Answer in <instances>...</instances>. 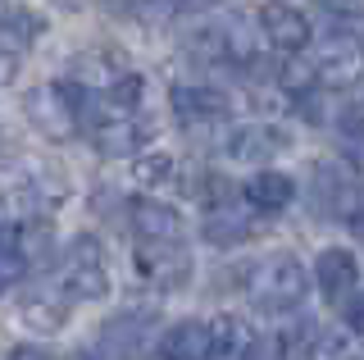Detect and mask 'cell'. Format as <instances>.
Segmentation results:
<instances>
[{
  "label": "cell",
  "mask_w": 364,
  "mask_h": 360,
  "mask_svg": "<svg viewBox=\"0 0 364 360\" xmlns=\"http://www.w3.org/2000/svg\"><path fill=\"white\" fill-rule=\"evenodd\" d=\"M136 178L141 183H168L173 178V155H164V151H155V155H136Z\"/></svg>",
  "instance_id": "obj_19"
},
{
  "label": "cell",
  "mask_w": 364,
  "mask_h": 360,
  "mask_svg": "<svg viewBox=\"0 0 364 360\" xmlns=\"http://www.w3.org/2000/svg\"><path fill=\"white\" fill-rule=\"evenodd\" d=\"M28 255L18 251V242H14V233H5V238H0V297H5V292H14L23 278H28Z\"/></svg>",
  "instance_id": "obj_16"
},
{
  "label": "cell",
  "mask_w": 364,
  "mask_h": 360,
  "mask_svg": "<svg viewBox=\"0 0 364 360\" xmlns=\"http://www.w3.org/2000/svg\"><path fill=\"white\" fill-rule=\"evenodd\" d=\"M5 360H50V356H46L37 342H18V346H14V351H9Z\"/></svg>",
  "instance_id": "obj_22"
},
{
  "label": "cell",
  "mask_w": 364,
  "mask_h": 360,
  "mask_svg": "<svg viewBox=\"0 0 364 360\" xmlns=\"http://www.w3.org/2000/svg\"><path fill=\"white\" fill-rule=\"evenodd\" d=\"M60 292L64 301H100L109 292V269H105V251L96 238H73L60 260Z\"/></svg>",
  "instance_id": "obj_3"
},
{
  "label": "cell",
  "mask_w": 364,
  "mask_h": 360,
  "mask_svg": "<svg viewBox=\"0 0 364 360\" xmlns=\"http://www.w3.org/2000/svg\"><path fill=\"white\" fill-rule=\"evenodd\" d=\"M64 310H68V301H50V297H28L23 301V319L37 324L41 333L64 329Z\"/></svg>",
  "instance_id": "obj_17"
},
{
  "label": "cell",
  "mask_w": 364,
  "mask_h": 360,
  "mask_svg": "<svg viewBox=\"0 0 364 360\" xmlns=\"http://www.w3.org/2000/svg\"><path fill=\"white\" fill-rule=\"evenodd\" d=\"M246 292H250V301L269 314L301 310V301L310 297V269L296 260V255H269V260H259L250 269Z\"/></svg>",
  "instance_id": "obj_2"
},
{
  "label": "cell",
  "mask_w": 364,
  "mask_h": 360,
  "mask_svg": "<svg viewBox=\"0 0 364 360\" xmlns=\"http://www.w3.org/2000/svg\"><path fill=\"white\" fill-rule=\"evenodd\" d=\"M314 196L323 215L341 219L346 228H360V187L355 174H341L337 164H318L314 169Z\"/></svg>",
  "instance_id": "obj_8"
},
{
  "label": "cell",
  "mask_w": 364,
  "mask_h": 360,
  "mask_svg": "<svg viewBox=\"0 0 364 360\" xmlns=\"http://www.w3.org/2000/svg\"><path fill=\"white\" fill-rule=\"evenodd\" d=\"M314 5H318V9H328L333 18H346V23H355L364 0H314Z\"/></svg>",
  "instance_id": "obj_20"
},
{
  "label": "cell",
  "mask_w": 364,
  "mask_h": 360,
  "mask_svg": "<svg viewBox=\"0 0 364 360\" xmlns=\"http://www.w3.org/2000/svg\"><path fill=\"white\" fill-rule=\"evenodd\" d=\"M205 60L214 64H232V69H250L259 60V28L246 23V18H219V23H205L191 41Z\"/></svg>",
  "instance_id": "obj_4"
},
{
  "label": "cell",
  "mask_w": 364,
  "mask_h": 360,
  "mask_svg": "<svg viewBox=\"0 0 364 360\" xmlns=\"http://www.w3.org/2000/svg\"><path fill=\"white\" fill-rule=\"evenodd\" d=\"M255 28H259V37L282 55H305L310 41H314V23L296 5H287V0H264L259 14H255Z\"/></svg>",
  "instance_id": "obj_5"
},
{
  "label": "cell",
  "mask_w": 364,
  "mask_h": 360,
  "mask_svg": "<svg viewBox=\"0 0 364 360\" xmlns=\"http://www.w3.org/2000/svg\"><path fill=\"white\" fill-rule=\"evenodd\" d=\"M128 215H132L136 242H182V215L173 206H164V201L141 196V201H132Z\"/></svg>",
  "instance_id": "obj_11"
},
{
  "label": "cell",
  "mask_w": 364,
  "mask_h": 360,
  "mask_svg": "<svg viewBox=\"0 0 364 360\" xmlns=\"http://www.w3.org/2000/svg\"><path fill=\"white\" fill-rule=\"evenodd\" d=\"M314 278H318V292L328 297V306H333V310L346 297H360V260L346 251V246H328V251H318Z\"/></svg>",
  "instance_id": "obj_9"
},
{
  "label": "cell",
  "mask_w": 364,
  "mask_h": 360,
  "mask_svg": "<svg viewBox=\"0 0 364 360\" xmlns=\"http://www.w3.org/2000/svg\"><path fill=\"white\" fill-rule=\"evenodd\" d=\"M242 201H246L250 215H282V210L296 201V183L287 174H278V169L259 164L255 174L242 183Z\"/></svg>",
  "instance_id": "obj_10"
},
{
  "label": "cell",
  "mask_w": 364,
  "mask_h": 360,
  "mask_svg": "<svg viewBox=\"0 0 364 360\" xmlns=\"http://www.w3.org/2000/svg\"><path fill=\"white\" fill-rule=\"evenodd\" d=\"M82 105H87V92L73 83V78H60V83H46V87H32L23 96V115L28 123L50 142H68L77 128H82Z\"/></svg>",
  "instance_id": "obj_1"
},
{
  "label": "cell",
  "mask_w": 364,
  "mask_h": 360,
  "mask_svg": "<svg viewBox=\"0 0 364 360\" xmlns=\"http://www.w3.org/2000/svg\"><path fill=\"white\" fill-rule=\"evenodd\" d=\"M282 151V132L269 123H242L228 132V160L237 164H264Z\"/></svg>",
  "instance_id": "obj_13"
},
{
  "label": "cell",
  "mask_w": 364,
  "mask_h": 360,
  "mask_svg": "<svg viewBox=\"0 0 364 360\" xmlns=\"http://www.w3.org/2000/svg\"><path fill=\"white\" fill-rule=\"evenodd\" d=\"M159 360H214L210 324L205 319H178L159 337Z\"/></svg>",
  "instance_id": "obj_12"
},
{
  "label": "cell",
  "mask_w": 364,
  "mask_h": 360,
  "mask_svg": "<svg viewBox=\"0 0 364 360\" xmlns=\"http://www.w3.org/2000/svg\"><path fill=\"white\" fill-rule=\"evenodd\" d=\"M168 105L182 128H219V123L232 115V100H228L219 87H205V83H173L168 92Z\"/></svg>",
  "instance_id": "obj_6"
},
{
  "label": "cell",
  "mask_w": 364,
  "mask_h": 360,
  "mask_svg": "<svg viewBox=\"0 0 364 360\" xmlns=\"http://www.w3.org/2000/svg\"><path fill=\"white\" fill-rule=\"evenodd\" d=\"M14 78H18V55L14 51H0V87L14 83Z\"/></svg>",
  "instance_id": "obj_21"
},
{
  "label": "cell",
  "mask_w": 364,
  "mask_h": 360,
  "mask_svg": "<svg viewBox=\"0 0 364 360\" xmlns=\"http://www.w3.org/2000/svg\"><path fill=\"white\" fill-rule=\"evenodd\" d=\"M210 342H214V360H232V356L246 351L250 329L237 319V314H219V319L210 324Z\"/></svg>",
  "instance_id": "obj_15"
},
{
  "label": "cell",
  "mask_w": 364,
  "mask_h": 360,
  "mask_svg": "<svg viewBox=\"0 0 364 360\" xmlns=\"http://www.w3.org/2000/svg\"><path fill=\"white\" fill-rule=\"evenodd\" d=\"M136 274L146 283L173 292L191 278V255L182 251V242H136Z\"/></svg>",
  "instance_id": "obj_7"
},
{
  "label": "cell",
  "mask_w": 364,
  "mask_h": 360,
  "mask_svg": "<svg viewBox=\"0 0 364 360\" xmlns=\"http://www.w3.org/2000/svg\"><path fill=\"white\" fill-rule=\"evenodd\" d=\"M333 123H337L341 142H346V160L355 164L360 160V105H355V100H346V105H341V115H333Z\"/></svg>",
  "instance_id": "obj_18"
},
{
  "label": "cell",
  "mask_w": 364,
  "mask_h": 360,
  "mask_svg": "<svg viewBox=\"0 0 364 360\" xmlns=\"http://www.w3.org/2000/svg\"><path fill=\"white\" fill-rule=\"evenodd\" d=\"M250 238V215L242 206H228V201H214L210 215H205V242L210 246H237Z\"/></svg>",
  "instance_id": "obj_14"
}]
</instances>
